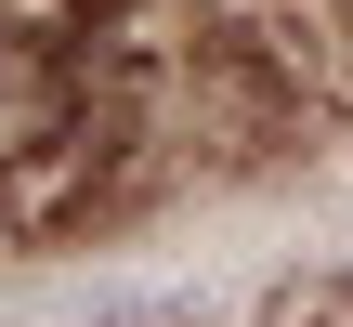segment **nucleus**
<instances>
[{"label": "nucleus", "mask_w": 353, "mask_h": 327, "mask_svg": "<svg viewBox=\"0 0 353 327\" xmlns=\"http://www.w3.org/2000/svg\"><path fill=\"white\" fill-rule=\"evenodd\" d=\"M105 157V66L65 13H0V210H65Z\"/></svg>", "instance_id": "obj_1"}]
</instances>
